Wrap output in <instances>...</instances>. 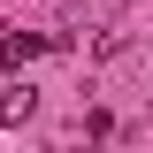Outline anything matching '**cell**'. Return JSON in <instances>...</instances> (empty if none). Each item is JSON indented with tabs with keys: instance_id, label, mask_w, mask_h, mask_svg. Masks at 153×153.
Wrapping results in <instances>:
<instances>
[{
	"instance_id": "1",
	"label": "cell",
	"mask_w": 153,
	"mask_h": 153,
	"mask_svg": "<svg viewBox=\"0 0 153 153\" xmlns=\"http://www.w3.org/2000/svg\"><path fill=\"white\" fill-rule=\"evenodd\" d=\"M31 54H46V38H38V31H0V69H23Z\"/></svg>"
},
{
	"instance_id": "2",
	"label": "cell",
	"mask_w": 153,
	"mask_h": 153,
	"mask_svg": "<svg viewBox=\"0 0 153 153\" xmlns=\"http://www.w3.org/2000/svg\"><path fill=\"white\" fill-rule=\"evenodd\" d=\"M31 107H38V92H31V84H16V92L0 100V123H23V115H31Z\"/></svg>"
}]
</instances>
